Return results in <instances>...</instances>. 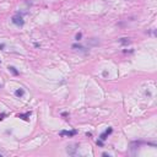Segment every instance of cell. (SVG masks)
Wrapping results in <instances>:
<instances>
[{
	"label": "cell",
	"mask_w": 157,
	"mask_h": 157,
	"mask_svg": "<svg viewBox=\"0 0 157 157\" xmlns=\"http://www.w3.org/2000/svg\"><path fill=\"white\" fill-rule=\"evenodd\" d=\"M12 23L16 25V26H23L25 21H23V18L20 14H16V15L12 16Z\"/></svg>",
	"instance_id": "cell-1"
},
{
	"label": "cell",
	"mask_w": 157,
	"mask_h": 157,
	"mask_svg": "<svg viewBox=\"0 0 157 157\" xmlns=\"http://www.w3.org/2000/svg\"><path fill=\"white\" fill-rule=\"evenodd\" d=\"M77 146H79L77 144H74V145L68 146V147H66V152H68L69 155H72V156L76 155V153H77V149H79Z\"/></svg>",
	"instance_id": "cell-2"
},
{
	"label": "cell",
	"mask_w": 157,
	"mask_h": 157,
	"mask_svg": "<svg viewBox=\"0 0 157 157\" xmlns=\"http://www.w3.org/2000/svg\"><path fill=\"white\" fill-rule=\"evenodd\" d=\"M77 134V131L76 130H71V131H68V130H61L59 135L60 136H68V137H71V136H75Z\"/></svg>",
	"instance_id": "cell-3"
},
{
	"label": "cell",
	"mask_w": 157,
	"mask_h": 157,
	"mask_svg": "<svg viewBox=\"0 0 157 157\" xmlns=\"http://www.w3.org/2000/svg\"><path fill=\"white\" fill-rule=\"evenodd\" d=\"M23 95H25L23 89H18V90H16V91H15V96H16V97H22Z\"/></svg>",
	"instance_id": "cell-4"
},
{
	"label": "cell",
	"mask_w": 157,
	"mask_h": 157,
	"mask_svg": "<svg viewBox=\"0 0 157 157\" xmlns=\"http://www.w3.org/2000/svg\"><path fill=\"white\" fill-rule=\"evenodd\" d=\"M119 42H120L122 44H129L131 41H130V38H120V39H119Z\"/></svg>",
	"instance_id": "cell-5"
},
{
	"label": "cell",
	"mask_w": 157,
	"mask_h": 157,
	"mask_svg": "<svg viewBox=\"0 0 157 157\" xmlns=\"http://www.w3.org/2000/svg\"><path fill=\"white\" fill-rule=\"evenodd\" d=\"M9 70H10L12 74H14L15 76H17V75H18V71L16 70V68H15V66H9Z\"/></svg>",
	"instance_id": "cell-6"
},
{
	"label": "cell",
	"mask_w": 157,
	"mask_h": 157,
	"mask_svg": "<svg viewBox=\"0 0 157 157\" xmlns=\"http://www.w3.org/2000/svg\"><path fill=\"white\" fill-rule=\"evenodd\" d=\"M72 48L74 49H79V51H84V49H85V47L80 46V44H72Z\"/></svg>",
	"instance_id": "cell-7"
},
{
	"label": "cell",
	"mask_w": 157,
	"mask_h": 157,
	"mask_svg": "<svg viewBox=\"0 0 157 157\" xmlns=\"http://www.w3.org/2000/svg\"><path fill=\"white\" fill-rule=\"evenodd\" d=\"M30 115H31V112L26 113V114H18L17 117H18V118H22V119H27V117H30Z\"/></svg>",
	"instance_id": "cell-8"
},
{
	"label": "cell",
	"mask_w": 157,
	"mask_h": 157,
	"mask_svg": "<svg viewBox=\"0 0 157 157\" xmlns=\"http://www.w3.org/2000/svg\"><path fill=\"white\" fill-rule=\"evenodd\" d=\"M81 38H82V33H81V32H79V33H76V36H75V39H76L77 42L81 39Z\"/></svg>",
	"instance_id": "cell-9"
},
{
	"label": "cell",
	"mask_w": 157,
	"mask_h": 157,
	"mask_svg": "<svg viewBox=\"0 0 157 157\" xmlns=\"http://www.w3.org/2000/svg\"><path fill=\"white\" fill-rule=\"evenodd\" d=\"M96 144H97L98 146H103V142H102V140H97V141H96Z\"/></svg>",
	"instance_id": "cell-10"
},
{
	"label": "cell",
	"mask_w": 157,
	"mask_h": 157,
	"mask_svg": "<svg viewBox=\"0 0 157 157\" xmlns=\"http://www.w3.org/2000/svg\"><path fill=\"white\" fill-rule=\"evenodd\" d=\"M4 117H5V114H1V115H0V120H1V119H4Z\"/></svg>",
	"instance_id": "cell-11"
},
{
	"label": "cell",
	"mask_w": 157,
	"mask_h": 157,
	"mask_svg": "<svg viewBox=\"0 0 157 157\" xmlns=\"http://www.w3.org/2000/svg\"><path fill=\"white\" fill-rule=\"evenodd\" d=\"M4 47H5V46H4V44H0V49H3V48H4Z\"/></svg>",
	"instance_id": "cell-12"
},
{
	"label": "cell",
	"mask_w": 157,
	"mask_h": 157,
	"mask_svg": "<svg viewBox=\"0 0 157 157\" xmlns=\"http://www.w3.org/2000/svg\"><path fill=\"white\" fill-rule=\"evenodd\" d=\"M0 157H1V153H0Z\"/></svg>",
	"instance_id": "cell-13"
}]
</instances>
